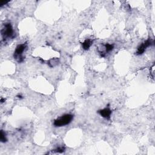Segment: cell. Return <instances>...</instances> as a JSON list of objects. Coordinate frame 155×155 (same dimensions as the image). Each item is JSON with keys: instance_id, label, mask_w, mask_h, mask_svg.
<instances>
[{"instance_id": "obj_1", "label": "cell", "mask_w": 155, "mask_h": 155, "mask_svg": "<svg viewBox=\"0 0 155 155\" xmlns=\"http://www.w3.org/2000/svg\"><path fill=\"white\" fill-rule=\"evenodd\" d=\"M73 119V115L71 114H65L55 120L53 122V125L56 127H61L68 125Z\"/></svg>"}, {"instance_id": "obj_2", "label": "cell", "mask_w": 155, "mask_h": 155, "mask_svg": "<svg viewBox=\"0 0 155 155\" xmlns=\"http://www.w3.org/2000/svg\"><path fill=\"white\" fill-rule=\"evenodd\" d=\"M1 35L4 41L13 39L15 37L14 30L11 23L7 22L4 24L1 30Z\"/></svg>"}, {"instance_id": "obj_3", "label": "cell", "mask_w": 155, "mask_h": 155, "mask_svg": "<svg viewBox=\"0 0 155 155\" xmlns=\"http://www.w3.org/2000/svg\"><path fill=\"white\" fill-rule=\"evenodd\" d=\"M27 45V43H23L19 44L15 48L13 53L14 59L19 63H21L24 61V57L23 56V53L25 51Z\"/></svg>"}, {"instance_id": "obj_4", "label": "cell", "mask_w": 155, "mask_h": 155, "mask_svg": "<svg viewBox=\"0 0 155 155\" xmlns=\"http://www.w3.org/2000/svg\"><path fill=\"white\" fill-rule=\"evenodd\" d=\"M154 40L151 39H148L145 41H144L143 43H142L137 48V51L136 52V55H140L143 54L146 49L149 47L150 46L154 44Z\"/></svg>"}, {"instance_id": "obj_5", "label": "cell", "mask_w": 155, "mask_h": 155, "mask_svg": "<svg viewBox=\"0 0 155 155\" xmlns=\"http://www.w3.org/2000/svg\"><path fill=\"white\" fill-rule=\"evenodd\" d=\"M114 48V45L106 43L105 44H101L98 47V51L102 57H105L106 54L112 51Z\"/></svg>"}, {"instance_id": "obj_6", "label": "cell", "mask_w": 155, "mask_h": 155, "mask_svg": "<svg viewBox=\"0 0 155 155\" xmlns=\"http://www.w3.org/2000/svg\"><path fill=\"white\" fill-rule=\"evenodd\" d=\"M97 113L104 118H105L107 119H110L111 117V114L112 113L111 110L109 107H106L104 109L99 110L97 111Z\"/></svg>"}, {"instance_id": "obj_7", "label": "cell", "mask_w": 155, "mask_h": 155, "mask_svg": "<svg viewBox=\"0 0 155 155\" xmlns=\"http://www.w3.org/2000/svg\"><path fill=\"white\" fill-rule=\"evenodd\" d=\"M93 44V41L90 39H85L82 43V47L84 50H88Z\"/></svg>"}, {"instance_id": "obj_8", "label": "cell", "mask_w": 155, "mask_h": 155, "mask_svg": "<svg viewBox=\"0 0 155 155\" xmlns=\"http://www.w3.org/2000/svg\"><path fill=\"white\" fill-rule=\"evenodd\" d=\"M0 137H1V141L2 142H5L7 140V137H6V134L2 130H1V133H0Z\"/></svg>"}, {"instance_id": "obj_9", "label": "cell", "mask_w": 155, "mask_h": 155, "mask_svg": "<svg viewBox=\"0 0 155 155\" xmlns=\"http://www.w3.org/2000/svg\"><path fill=\"white\" fill-rule=\"evenodd\" d=\"M65 151V147H59L53 150V151L56 153H62Z\"/></svg>"}, {"instance_id": "obj_10", "label": "cell", "mask_w": 155, "mask_h": 155, "mask_svg": "<svg viewBox=\"0 0 155 155\" xmlns=\"http://www.w3.org/2000/svg\"><path fill=\"white\" fill-rule=\"evenodd\" d=\"M8 2H9V1H1V2H0V6H1V7H2L3 5L7 4L8 3Z\"/></svg>"}, {"instance_id": "obj_11", "label": "cell", "mask_w": 155, "mask_h": 155, "mask_svg": "<svg viewBox=\"0 0 155 155\" xmlns=\"http://www.w3.org/2000/svg\"><path fill=\"white\" fill-rule=\"evenodd\" d=\"M4 101H5V99H3V98H2H2H1V103H2V102H4Z\"/></svg>"}]
</instances>
